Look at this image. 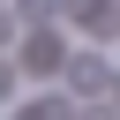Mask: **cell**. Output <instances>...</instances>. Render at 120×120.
I'll list each match as a JSON object with an SVG mask.
<instances>
[{"instance_id":"obj_6","label":"cell","mask_w":120,"mask_h":120,"mask_svg":"<svg viewBox=\"0 0 120 120\" xmlns=\"http://www.w3.org/2000/svg\"><path fill=\"white\" fill-rule=\"evenodd\" d=\"M0 38H8V15H0Z\"/></svg>"},{"instance_id":"obj_5","label":"cell","mask_w":120,"mask_h":120,"mask_svg":"<svg viewBox=\"0 0 120 120\" xmlns=\"http://www.w3.org/2000/svg\"><path fill=\"white\" fill-rule=\"evenodd\" d=\"M0 98H8V68H0Z\"/></svg>"},{"instance_id":"obj_2","label":"cell","mask_w":120,"mask_h":120,"mask_svg":"<svg viewBox=\"0 0 120 120\" xmlns=\"http://www.w3.org/2000/svg\"><path fill=\"white\" fill-rule=\"evenodd\" d=\"M22 60H30V75H60V45H52V38H30Z\"/></svg>"},{"instance_id":"obj_1","label":"cell","mask_w":120,"mask_h":120,"mask_svg":"<svg viewBox=\"0 0 120 120\" xmlns=\"http://www.w3.org/2000/svg\"><path fill=\"white\" fill-rule=\"evenodd\" d=\"M75 22H82L90 38L112 45V38H120V0H75Z\"/></svg>"},{"instance_id":"obj_3","label":"cell","mask_w":120,"mask_h":120,"mask_svg":"<svg viewBox=\"0 0 120 120\" xmlns=\"http://www.w3.org/2000/svg\"><path fill=\"white\" fill-rule=\"evenodd\" d=\"M75 90H112V68H105L98 52H82V60H75Z\"/></svg>"},{"instance_id":"obj_4","label":"cell","mask_w":120,"mask_h":120,"mask_svg":"<svg viewBox=\"0 0 120 120\" xmlns=\"http://www.w3.org/2000/svg\"><path fill=\"white\" fill-rule=\"evenodd\" d=\"M15 8H22L30 22H38V15H60V0H15Z\"/></svg>"}]
</instances>
